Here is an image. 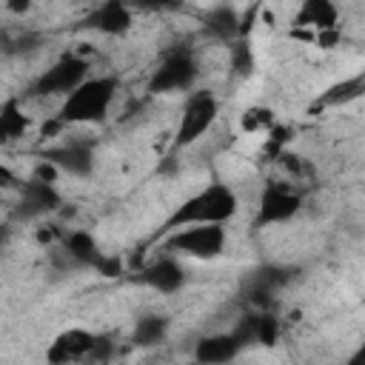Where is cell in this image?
Wrapping results in <instances>:
<instances>
[{"label":"cell","instance_id":"cell-1","mask_svg":"<svg viewBox=\"0 0 365 365\" xmlns=\"http://www.w3.org/2000/svg\"><path fill=\"white\" fill-rule=\"evenodd\" d=\"M237 214V194L225 182H211L182 200L174 214L165 220L163 231H174L180 225H200V222H225Z\"/></svg>","mask_w":365,"mask_h":365},{"label":"cell","instance_id":"cell-2","mask_svg":"<svg viewBox=\"0 0 365 365\" xmlns=\"http://www.w3.org/2000/svg\"><path fill=\"white\" fill-rule=\"evenodd\" d=\"M117 94L114 77H86L77 88L66 94V103L60 108V120L68 123H103Z\"/></svg>","mask_w":365,"mask_h":365},{"label":"cell","instance_id":"cell-3","mask_svg":"<svg viewBox=\"0 0 365 365\" xmlns=\"http://www.w3.org/2000/svg\"><path fill=\"white\" fill-rule=\"evenodd\" d=\"M165 248L171 254L194 257V259H214L225 248V228L222 222H200V225H180L168 231Z\"/></svg>","mask_w":365,"mask_h":365},{"label":"cell","instance_id":"cell-4","mask_svg":"<svg viewBox=\"0 0 365 365\" xmlns=\"http://www.w3.org/2000/svg\"><path fill=\"white\" fill-rule=\"evenodd\" d=\"M197 80V63L191 57V51L177 48L171 54L163 57V63L154 68L151 80H148V91L151 94H168V91H185L191 88Z\"/></svg>","mask_w":365,"mask_h":365},{"label":"cell","instance_id":"cell-5","mask_svg":"<svg viewBox=\"0 0 365 365\" xmlns=\"http://www.w3.org/2000/svg\"><path fill=\"white\" fill-rule=\"evenodd\" d=\"M220 114V106L214 100V94L208 91H197L188 97L185 108H182V117H180V125H177V145H191L197 143L217 120Z\"/></svg>","mask_w":365,"mask_h":365},{"label":"cell","instance_id":"cell-6","mask_svg":"<svg viewBox=\"0 0 365 365\" xmlns=\"http://www.w3.org/2000/svg\"><path fill=\"white\" fill-rule=\"evenodd\" d=\"M88 77V60L80 54H63L51 68H46L31 86L34 94H68Z\"/></svg>","mask_w":365,"mask_h":365},{"label":"cell","instance_id":"cell-7","mask_svg":"<svg viewBox=\"0 0 365 365\" xmlns=\"http://www.w3.org/2000/svg\"><path fill=\"white\" fill-rule=\"evenodd\" d=\"M17 188H20V197H17V205H14L17 220H40L51 211H60V205H63V197L54 188V182L31 177V180L20 182Z\"/></svg>","mask_w":365,"mask_h":365},{"label":"cell","instance_id":"cell-8","mask_svg":"<svg viewBox=\"0 0 365 365\" xmlns=\"http://www.w3.org/2000/svg\"><path fill=\"white\" fill-rule=\"evenodd\" d=\"M302 205V197L282 185V182H271L262 188L259 194V205H257V225L265 228V225H279V222H288L291 217H297Z\"/></svg>","mask_w":365,"mask_h":365},{"label":"cell","instance_id":"cell-9","mask_svg":"<svg viewBox=\"0 0 365 365\" xmlns=\"http://www.w3.org/2000/svg\"><path fill=\"white\" fill-rule=\"evenodd\" d=\"M43 160L54 163L60 174L88 177L94 171V143H88V140H71V143H63L57 148H48L43 154Z\"/></svg>","mask_w":365,"mask_h":365},{"label":"cell","instance_id":"cell-10","mask_svg":"<svg viewBox=\"0 0 365 365\" xmlns=\"http://www.w3.org/2000/svg\"><path fill=\"white\" fill-rule=\"evenodd\" d=\"M140 282H145L160 294H177L185 285V271L174 257H157L140 271Z\"/></svg>","mask_w":365,"mask_h":365},{"label":"cell","instance_id":"cell-11","mask_svg":"<svg viewBox=\"0 0 365 365\" xmlns=\"http://www.w3.org/2000/svg\"><path fill=\"white\" fill-rule=\"evenodd\" d=\"M134 23V11L125 0H106L103 6H97L88 17V26L97 29L100 34H111V37H120L131 29Z\"/></svg>","mask_w":365,"mask_h":365},{"label":"cell","instance_id":"cell-12","mask_svg":"<svg viewBox=\"0 0 365 365\" xmlns=\"http://www.w3.org/2000/svg\"><path fill=\"white\" fill-rule=\"evenodd\" d=\"M94 334L91 331H83V328H68V331H63L54 342H51V348H48V359L51 362H71V359H88V351H91V345H94Z\"/></svg>","mask_w":365,"mask_h":365},{"label":"cell","instance_id":"cell-13","mask_svg":"<svg viewBox=\"0 0 365 365\" xmlns=\"http://www.w3.org/2000/svg\"><path fill=\"white\" fill-rule=\"evenodd\" d=\"M240 351H242V345L237 342L234 334H211L194 345V359L205 362V365H220V362L234 359Z\"/></svg>","mask_w":365,"mask_h":365},{"label":"cell","instance_id":"cell-14","mask_svg":"<svg viewBox=\"0 0 365 365\" xmlns=\"http://www.w3.org/2000/svg\"><path fill=\"white\" fill-rule=\"evenodd\" d=\"M63 251L68 254L74 268H94L100 262V257H103L97 240L88 231H68L63 237Z\"/></svg>","mask_w":365,"mask_h":365},{"label":"cell","instance_id":"cell-15","mask_svg":"<svg viewBox=\"0 0 365 365\" xmlns=\"http://www.w3.org/2000/svg\"><path fill=\"white\" fill-rule=\"evenodd\" d=\"M336 20H339V9L334 0H302L294 23L297 26H308V29H317V31H325V29H336Z\"/></svg>","mask_w":365,"mask_h":365},{"label":"cell","instance_id":"cell-16","mask_svg":"<svg viewBox=\"0 0 365 365\" xmlns=\"http://www.w3.org/2000/svg\"><path fill=\"white\" fill-rule=\"evenodd\" d=\"M202 26H205V31H208L214 40H220V43H231V40L242 37V34H240V14H237V9H231V6H214V9L205 14Z\"/></svg>","mask_w":365,"mask_h":365},{"label":"cell","instance_id":"cell-17","mask_svg":"<svg viewBox=\"0 0 365 365\" xmlns=\"http://www.w3.org/2000/svg\"><path fill=\"white\" fill-rule=\"evenodd\" d=\"M165 336H168V317H163V314H145V317H140L137 325H134V334H131V339H134L137 348H154Z\"/></svg>","mask_w":365,"mask_h":365},{"label":"cell","instance_id":"cell-18","mask_svg":"<svg viewBox=\"0 0 365 365\" xmlns=\"http://www.w3.org/2000/svg\"><path fill=\"white\" fill-rule=\"evenodd\" d=\"M29 128V117L23 114V108L17 106V100H9L0 108V143H11L17 137H23Z\"/></svg>","mask_w":365,"mask_h":365},{"label":"cell","instance_id":"cell-19","mask_svg":"<svg viewBox=\"0 0 365 365\" xmlns=\"http://www.w3.org/2000/svg\"><path fill=\"white\" fill-rule=\"evenodd\" d=\"M362 91H365V77L356 74V77H351V80H342V83L331 86L317 103H319V106H345V103L362 97Z\"/></svg>","mask_w":365,"mask_h":365},{"label":"cell","instance_id":"cell-20","mask_svg":"<svg viewBox=\"0 0 365 365\" xmlns=\"http://www.w3.org/2000/svg\"><path fill=\"white\" fill-rule=\"evenodd\" d=\"M40 46V37L29 29H6L0 31V48L6 54H26Z\"/></svg>","mask_w":365,"mask_h":365},{"label":"cell","instance_id":"cell-21","mask_svg":"<svg viewBox=\"0 0 365 365\" xmlns=\"http://www.w3.org/2000/svg\"><path fill=\"white\" fill-rule=\"evenodd\" d=\"M228 46H231V48H228L231 71H234L237 77H251V74H254V51H251V46H248V40H245V37H237V40H231Z\"/></svg>","mask_w":365,"mask_h":365},{"label":"cell","instance_id":"cell-22","mask_svg":"<svg viewBox=\"0 0 365 365\" xmlns=\"http://www.w3.org/2000/svg\"><path fill=\"white\" fill-rule=\"evenodd\" d=\"M279 339V319L268 311L254 314V342L259 345H274Z\"/></svg>","mask_w":365,"mask_h":365},{"label":"cell","instance_id":"cell-23","mask_svg":"<svg viewBox=\"0 0 365 365\" xmlns=\"http://www.w3.org/2000/svg\"><path fill=\"white\" fill-rule=\"evenodd\" d=\"M242 131H259V128H271L274 125V114L268 108H248L240 120Z\"/></svg>","mask_w":365,"mask_h":365},{"label":"cell","instance_id":"cell-24","mask_svg":"<svg viewBox=\"0 0 365 365\" xmlns=\"http://www.w3.org/2000/svg\"><path fill=\"white\" fill-rule=\"evenodd\" d=\"M94 271H97V274H103V277H117V274L123 271V262H120L117 257L103 254V257H100V262L94 265Z\"/></svg>","mask_w":365,"mask_h":365},{"label":"cell","instance_id":"cell-25","mask_svg":"<svg viewBox=\"0 0 365 365\" xmlns=\"http://www.w3.org/2000/svg\"><path fill=\"white\" fill-rule=\"evenodd\" d=\"M57 165L54 163H48V160H40L37 165H34V174L31 177H37V180H46V182H54L57 180Z\"/></svg>","mask_w":365,"mask_h":365},{"label":"cell","instance_id":"cell-26","mask_svg":"<svg viewBox=\"0 0 365 365\" xmlns=\"http://www.w3.org/2000/svg\"><path fill=\"white\" fill-rule=\"evenodd\" d=\"M317 43L322 48H334L339 43V31L336 29H325V31H317Z\"/></svg>","mask_w":365,"mask_h":365},{"label":"cell","instance_id":"cell-27","mask_svg":"<svg viewBox=\"0 0 365 365\" xmlns=\"http://www.w3.org/2000/svg\"><path fill=\"white\" fill-rule=\"evenodd\" d=\"M37 242H43V245H51L57 237H60V228L57 225H46V228H37Z\"/></svg>","mask_w":365,"mask_h":365},{"label":"cell","instance_id":"cell-28","mask_svg":"<svg viewBox=\"0 0 365 365\" xmlns=\"http://www.w3.org/2000/svg\"><path fill=\"white\" fill-rule=\"evenodd\" d=\"M17 185H20V180L6 165H0V188H17Z\"/></svg>","mask_w":365,"mask_h":365},{"label":"cell","instance_id":"cell-29","mask_svg":"<svg viewBox=\"0 0 365 365\" xmlns=\"http://www.w3.org/2000/svg\"><path fill=\"white\" fill-rule=\"evenodd\" d=\"M131 9L137 6V9H163V6H168L171 0H125Z\"/></svg>","mask_w":365,"mask_h":365},{"label":"cell","instance_id":"cell-30","mask_svg":"<svg viewBox=\"0 0 365 365\" xmlns=\"http://www.w3.org/2000/svg\"><path fill=\"white\" fill-rule=\"evenodd\" d=\"M6 9L11 14H26L31 9V0H6Z\"/></svg>","mask_w":365,"mask_h":365},{"label":"cell","instance_id":"cell-31","mask_svg":"<svg viewBox=\"0 0 365 365\" xmlns=\"http://www.w3.org/2000/svg\"><path fill=\"white\" fill-rule=\"evenodd\" d=\"M6 237H9V228H6V225H0V245L6 242Z\"/></svg>","mask_w":365,"mask_h":365}]
</instances>
